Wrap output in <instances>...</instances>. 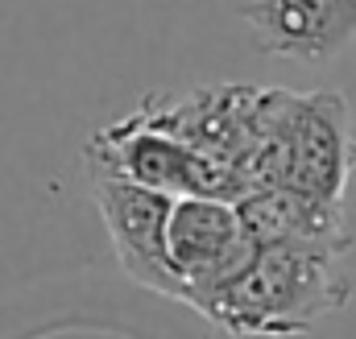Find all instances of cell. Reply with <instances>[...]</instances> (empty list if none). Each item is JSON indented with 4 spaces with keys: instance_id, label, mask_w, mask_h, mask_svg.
<instances>
[{
    "instance_id": "obj_1",
    "label": "cell",
    "mask_w": 356,
    "mask_h": 339,
    "mask_svg": "<svg viewBox=\"0 0 356 339\" xmlns=\"http://www.w3.org/2000/svg\"><path fill=\"white\" fill-rule=\"evenodd\" d=\"M344 256L319 245H266L249 265L220 286L203 319L232 339H298L323 315L353 302Z\"/></svg>"
},
{
    "instance_id": "obj_2",
    "label": "cell",
    "mask_w": 356,
    "mask_h": 339,
    "mask_svg": "<svg viewBox=\"0 0 356 339\" xmlns=\"http://www.w3.org/2000/svg\"><path fill=\"white\" fill-rule=\"evenodd\" d=\"M353 166L356 129L340 91L266 87L257 145L241 170L245 199L261 190H298L323 203H344Z\"/></svg>"
},
{
    "instance_id": "obj_3",
    "label": "cell",
    "mask_w": 356,
    "mask_h": 339,
    "mask_svg": "<svg viewBox=\"0 0 356 339\" xmlns=\"http://www.w3.org/2000/svg\"><path fill=\"white\" fill-rule=\"evenodd\" d=\"M88 178H124L145 190L170 195V199H220V203H241L245 190L228 170L211 166L195 149H186L170 133H158L141 124L133 112L120 116L116 124L99 129L83 145Z\"/></svg>"
},
{
    "instance_id": "obj_4",
    "label": "cell",
    "mask_w": 356,
    "mask_h": 339,
    "mask_svg": "<svg viewBox=\"0 0 356 339\" xmlns=\"http://www.w3.org/2000/svg\"><path fill=\"white\" fill-rule=\"evenodd\" d=\"M261 108H266V87L211 83L182 95H141L133 116L158 133H170L186 149H195L199 158L228 170L241 182V170L257 145Z\"/></svg>"
},
{
    "instance_id": "obj_5",
    "label": "cell",
    "mask_w": 356,
    "mask_h": 339,
    "mask_svg": "<svg viewBox=\"0 0 356 339\" xmlns=\"http://www.w3.org/2000/svg\"><path fill=\"white\" fill-rule=\"evenodd\" d=\"M91 199L99 207L108 245L116 253V265L124 269V277H133L137 286L162 298L191 306V294L178 281L175 265H170V245H166L175 199L145 190L137 182H124V178H104V174L91 178Z\"/></svg>"
},
{
    "instance_id": "obj_6",
    "label": "cell",
    "mask_w": 356,
    "mask_h": 339,
    "mask_svg": "<svg viewBox=\"0 0 356 339\" xmlns=\"http://www.w3.org/2000/svg\"><path fill=\"white\" fill-rule=\"evenodd\" d=\"M166 245L178 281L191 294V311L199 315L207 298L220 286H228L257 253L236 203H220V199H175Z\"/></svg>"
},
{
    "instance_id": "obj_7",
    "label": "cell",
    "mask_w": 356,
    "mask_h": 339,
    "mask_svg": "<svg viewBox=\"0 0 356 339\" xmlns=\"http://www.w3.org/2000/svg\"><path fill=\"white\" fill-rule=\"evenodd\" d=\"M245 25L273 58L332 63L356 42V0H245Z\"/></svg>"
},
{
    "instance_id": "obj_8",
    "label": "cell",
    "mask_w": 356,
    "mask_h": 339,
    "mask_svg": "<svg viewBox=\"0 0 356 339\" xmlns=\"http://www.w3.org/2000/svg\"><path fill=\"white\" fill-rule=\"evenodd\" d=\"M236 211L245 220L253 249H266V245H319L336 253L353 249L344 203H323L298 190H261L241 199Z\"/></svg>"
}]
</instances>
